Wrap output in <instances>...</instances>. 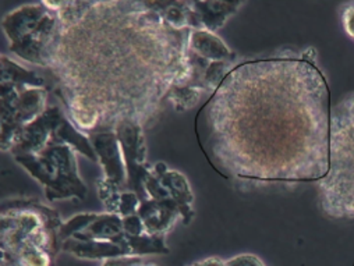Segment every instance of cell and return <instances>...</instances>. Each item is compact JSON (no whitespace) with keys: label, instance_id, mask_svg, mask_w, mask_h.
Instances as JSON below:
<instances>
[{"label":"cell","instance_id":"obj_6","mask_svg":"<svg viewBox=\"0 0 354 266\" xmlns=\"http://www.w3.org/2000/svg\"><path fill=\"white\" fill-rule=\"evenodd\" d=\"M77 151L67 144H49L39 153L13 156L44 189L48 201L85 200L88 187L77 167Z\"/></svg>","mask_w":354,"mask_h":266},{"label":"cell","instance_id":"obj_25","mask_svg":"<svg viewBox=\"0 0 354 266\" xmlns=\"http://www.w3.org/2000/svg\"><path fill=\"white\" fill-rule=\"evenodd\" d=\"M142 259L141 258H133V256H129V258H122V259H109V260H105L102 263V266H138V263L141 262Z\"/></svg>","mask_w":354,"mask_h":266},{"label":"cell","instance_id":"obj_1","mask_svg":"<svg viewBox=\"0 0 354 266\" xmlns=\"http://www.w3.org/2000/svg\"><path fill=\"white\" fill-rule=\"evenodd\" d=\"M330 112L317 63L283 55L234 66L197 113L196 133L227 179L319 182L329 170Z\"/></svg>","mask_w":354,"mask_h":266},{"label":"cell","instance_id":"obj_9","mask_svg":"<svg viewBox=\"0 0 354 266\" xmlns=\"http://www.w3.org/2000/svg\"><path fill=\"white\" fill-rule=\"evenodd\" d=\"M64 117L66 112L60 106H48V109L38 119H35L21 130L10 153L13 156L39 153L49 145L53 133L60 126Z\"/></svg>","mask_w":354,"mask_h":266},{"label":"cell","instance_id":"obj_2","mask_svg":"<svg viewBox=\"0 0 354 266\" xmlns=\"http://www.w3.org/2000/svg\"><path fill=\"white\" fill-rule=\"evenodd\" d=\"M190 28L176 30L148 2H93L63 26L49 68L66 115L84 134L151 120L173 85L192 75Z\"/></svg>","mask_w":354,"mask_h":266},{"label":"cell","instance_id":"obj_5","mask_svg":"<svg viewBox=\"0 0 354 266\" xmlns=\"http://www.w3.org/2000/svg\"><path fill=\"white\" fill-rule=\"evenodd\" d=\"M2 27L12 53L31 64L50 66L62 32V23L55 10L44 2L24 5L6 15Z\"/></svg>","mask_w":354,"mask_h":266},{"label":"cell","instance_id":"obj_10","mask_svg":"<svg viewBox=\"0 0 354 266\" xmlns=\"http://www.w3.org/2000/svg\"><path fill=\"white\" fill-rule=\"evenodd\" d=\"M104 169V179L126 191L127 170L120 141L116 131H94L88 134Z\"/></svg>","mask_w":354,"mask_h":266},{"label":"cell","instance_id":"obj_13","mask_svg":"<svg viewBox=\"0 0 354 266\" xmlns=\"http://www.w3.org/2000/svg\"><path fill=\"white\" fill-rule=\"evenodd\" d=\"M62 249L74 255L78 259L88 260H109L118 258H129L124 249L112 241L77 240L70 237L62 243Z\"/></svg>","mask_w":354,"mask_h":266},{"label":"cell","instance_id":"obj_16","mask_svg":"<svg viewBox=\"0 0 354 266\" xmlns=\"http://www.w3.org/2000/svg\"><path fill=\"white\" fill-rule=\"evenodd\" d=\"M166 234H140L130 236L127 233L123 234L119 245L124 249L127 256L141 258L144 255H166L169 252L167 245L165 244Z\"/></svg>","mask_w":354,"mask_h":266},{"label":"cell","instance_id":"obj_8","mask_svg":"<svg viewBox=\"0 0 354 266\" xmlns=\"http://www.w3.org/2000/svg\"><path fill=\"white\" fill-rule=\"evenodd\" d=\"M115 131L120 141L126 162V190L136 193L142 202L148 200L144 183L147 177L152 173V166L145 162L147 145L144 137V126L134 120H124L116 126Z\"/></svg>","mask_w":354,"mask_h":266},{"label":"cell","instance_id":"obj_11","mask_svg":"<svg viewBox=\"0 0 354 266\" xmlns=\"http://www.w3.org/2000/svg\"><path fill=\"white\" fill-rule=\"evenodd\" d=\"M244 6V2L233 0V2H192V15L189 21L190 30H207L211 32L219 31L226 21L234 16L240 8Z\"/></svg>","mask_w":354,"mask_h":266},{"label":"cell","instance_id":"obj_27","mask_svg":"<svg viewBox=\"0 0 354 266\" xmlns=\"http://www.w3.org/2000/svg\"><path fill=\"white\" fill-rule=\"evenodd\" d=\"M138 266H158V265L151 263V262H144V260H141V262L138 263Z\"/></svg>","mask_w":354,"mask_h":266},{"label":"cell","instance_id":"obj_17","mask_svg":"<svg viewBox=\"0 0 354 266\" xmlns=\"http://www.w3.org/2000/svg\"><path fill=\"white\" fill-rule=\"evenodd\" d=\"M0 82H9L15 85L48 88L46 79L38 73L21 66L16 60L2 55V67H0Z\"/></svg>","mask_w":354,"mask_h":266},{"label":"cell","instance_id":"obj_28","mask_svg":"<svg viewBox=\"0 0 354 266\" xmlns=\"http://www.w3.org/2000/svg\"><path fill=\"white\" fill-rule=\"evenodd\" d=\"M0 266H10V265H6V263H0Z\"/></svg>","mask_w":354,"mask_h":266},{"label":"cell","instance_id":"obj_19","mask_svg":"<svg viewBox=\"0 0 354 266\" xmlns=\"http://www.w3.org/2000/svg\"><path fill=\"white\" fill-rule=\"evenodd\" d=\"M204 97L209 98V95L200 88L190 85H173L166 95V99L171 102L176 111L185 112L197 106Z\"/></svg>","mask_w":354,"mask_h":266},{"label":"cell","instance_id":"obj_18","mask_svg":"<svg viewBox=\"0 0 354 266\" xmlns=\"http://www.w3.org/2000/svg\"><path fill=\"white\" fill-rule=\"evenodd\" d=\"M148 5L171 28H176V30L189 28V21L192 15V2H148Z\"/></svg>","mask_w":354,"mask_h":266},{"label":"cell","instance_id":"obj_12","mask_svg":"<svg viewBox=\"0 0 354 266\" xmlns=\"http://www.w3.org/2000/svg\"><path fill=\"white\" fill-rule=\"evenodd\" d=\"M153 171L158 175L159 182L167 189L173 201L179 205L182 220L185 225H189L194 218V194L192 191L190 183L186 179V175L180 171L170 170L163 162L153 164Z\"/></svg>","mask_w":354,"mask_h":266},{"label":"cell","instance_id":"obj_26","mask_svg":"<svg viewBox=\"0 0 354 266\" xmlns=\"http://www.w3.org/2000/svg\"><path fill=\"white\" fill-rule=\"evenodd\" d=\"M190 266H226V260H223L221 258H216V256H212V258H205L203 260L194 262Z\"/></svg>","mask_w":354,"mask_h":266},{"label":"cell","instance_id":"obj_14","mask_svg":"<svg viewBox=\"0 0 354 266\" xmlns=\"http://www.w3.org/2000/svg\"><path fill=\"white\" fill-rule=\"evenodd\" d=\"M189 49L197 56L209 61H236V53L215 32L207 30H192L189 37Z\"/></svg>","mask_w":354,"mask_h":266},{"label":"cell","instance_id":"obj_7","mask_svg":"<svg viewBox=\"0 0 354 266\" xmlns=\"http://www.w3.org/2000/svg\"><path fill=\"white\" fill-rule=\"evenodd\" d=\"M48 88L0 82V120L3 152H10L21 130L38 119L48 108Z\"/></svg>","mask_w":354,"mask_h":266},{"label":"cell","instance_id":"obj_23","mask_svg":"<svg viewBox=\"0 0 354 266\" xmlns=\"http://www.w3.org/2000/svg\"><path fill=\"white\" fill-rule=\"evenodd\" d=\"M226 266H267L257 255L240 254L226 260Z\"/></svg>","mask_w":354,"mask_h":266},{"label":"cell","instance_id":"obj_20","mask_svg":"<svg viewBox=\"0 0 354 266\" xmlns=\"http://www.w3.org/2000/svg\"><path fill=\"white\" fill-rule=\"evenodd\" d=\"M97 187H98V197L105 208V212H111V213H116L118 215V209H119V204H120V196H122V190L112 184L111 182L105 180L104 177L97 182Z\"/></svg>","mask_w":354,"mask_h":266},{"label":"cell","instance_id":"obj_24","mask_svg":"<svg viewBox=\"0 0 354 266\" xmlns=\"http://www.w3.org/2000/svg\"><path fill=\"white\" fill-rule=\"evenodd\" d=\"M342 26L344 32L354 41V3H350L343 9Z\"/></svg>","mask_w":354,"mask_h":266},{"label":"cell","instance_id":"obj_4","mask_svg":"<svg viewBox=\"0 0 354 266\" xmlns=\"http://www.w3.org/2000/svg\"><path fill=\"white\" fill-rule=\"evenodd\" d=\"M63 222L59 213L37 198H17L2 204L0 252L10 254L35 244L52 258L62 249L59 230Z\"/></svg>","mask_w":354,"mask_h":266},{"label":"cell","instance_id":"obj_21","mask_svg":"<svg viewBox=\"0 0 354 266\" xmlns=\"http://www.w3.org/2000/svg\"><path fill=\"white\" fill-rule=\"evenodd\" d=\"M140 198L136 193L133 191H123L120 196V204H119V209H118V215L122 218L130 216V215H136L138 213L140 209Z\"/></svg>","mask_w":354,"mask_h":266},{"label":"cell","instance_id":"obj_3","mask_svg":"<svg viewBox=\"0 0 354 266\" xmlns=\"http://www.w3.org/2000/svg\"><path fill=\"white\" fill-rule=\"evenodd\" d=\"M318 183L324 213L332 219L354 220V93L332 108L329 170Z\"/></svg>","mask_w":354,"mask_h":266},{"label":"cell","instance_id":"obj_15","mask_svg":"<svg viewBox=\"0 0 354 266\" xmlns=\"http://www.w3.org/2000/svg\"><path fill=\"white\" fill-rule=\"evenodd\" d=\"M124 234L123 218L111 212H94L93 220L88 223L80 233L73 236L77 240H95V241H112L119 245ZM67 240V238H66Z\"/></svg>","mask_w":354,"mask_h":266},{"label":"cell","instance_id":"obj_22","mask_svg":"<svg viewBox=\"0 0 354 266\" xmlns=\"http://www.w3.org/2000/svg\"><path fill=\"white\" fill-rule=\"evenodd\" d=\"M123 230H124V233H127L130 236H140V234L147 233L144 222L138 213L123 218Z\"/></svg>","mask_w":354,"mask_h":266}]
</instances>
